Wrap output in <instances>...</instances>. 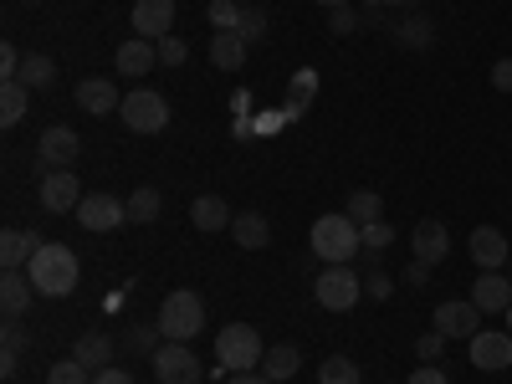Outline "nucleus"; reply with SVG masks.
<instances>
[{
    "label": "nucleus",
    "mask_w": 512,
    "mask_h": 384,
    "mask_svg": "<svg viewBox=\"0 0 512 384\" xmlns=\"http://www.w3.org/2000/svg\"><path fill=\"white\" fill-rule=\"evenodd\" d=\"M77 154H82V139L72 134V128H62V123H52L47 134L36 139V175H57V169H72L77 164Z\"/></svg>",
    "instance_id": "nucleus-6"
},
{
    "label": "nucleus",
    "mask_w": 512,
    "mask_h": 384,
    "mask_svg": "<svg viewBox=\"0 0 512 384\" xmlns=\"http://www.w3.org/2000/svg\"><path fill=\"white\" fill-rule=\"evenodd\" d=\"M16 82H26L31 93H47L52 82H57V62H52V57H41V52H31V57L21 62V77H16Z\"/></svg>",
    "instance_id": "nucleus-26"
},
{
    "label": "nucleus",
    "mask_w": 512,
    "mask_h": 384,
    "mask_svg": "<svg viewBox=\"0 0 512 384\" xmlns=\"http://www.w3.org/2000/svg\"><path fill=\"white\" fill-rule=\"evenodd\" d=\"M21 62H26V57L6 41V47H0V82H16V77H21Z\"/></svg>",
    "instance_id": "nucleus-40"
},
{
    "label": "nucleus",
    "mask_w": 512,
    "mask_h": 384,
    "mask_svg": "<svg viewBox=\"0 0 512 384\" xmlns=\"http://www.w3.org/2000/svg\"><path fill=\"white\" fill-rule=\"evenodd\" d=\"M507 333H512V308H507Z\"/></svg>",
    "instance_id": "nucleus-50"
},
{
    "label": "nucleus",
    "mask_w": 512,
    "mask_h": 384,
    "mask_svg": "<svg viewBox=\"0 0 512 384\" xmlns=\"http://www.w3.org/2000/svg\"><path fill=\"white\" fill-rule=\"evenodd\" d=\"M313 88H318V72H297L292 77V98H287V108H282V118H297V113H303L308 108V98H313Z\"/></svg>",
    "instance_id": "nucleus-33"
},
{
    "label": "nucleus",
    "mask_w": 512,
    "mask_h": 384,
    "mask_svg": "<svg viewBox=\"0 0 512 384\" xmlns=\"http://www.w3.org/2000/svg\"><path fill=\"white\" fill-rule=\"evenodd\" d=\"M164 210V200H159V190L154 185H144V190H134L128 195V221H139V226H149L154 216Z\"/></svg>",
    "instance_id": "nucleus-31"
},
{
    "label": "nucleus",
    "mask_w": 512,
    "mask_h": 384,
    "mask_svg": "<svg viewBox=\"0 0 512 384\" xmlns=\"http://www.w3.org/2000/svg\"><path fill=\"white\" fill-rule=\"evenodd\" d=\"M36 246H41V241H36L31 231H16V226L0 231V272H21L31 256H36Z\"/></svg>",
    "instance_id": "nucleus-21"
},
{
    "label": "nucleus",
    "mask_w": 512,
    "mask_h": 384,
    "mask_svg": "<svg viewBox=\"0 0 512 384\" xmlns=\"http://www.w3.org/2000/svg\"><path fill=\"white\" fill-rule=\"evenodd\" d=\"M21 349H26V333L16 318H6V349H0V374H16L21 369Z\"/></svg>",
    "instance_id": "nucleus-32"
},
{
    "label": "nucleus",
    "mask_w": 512,
    "mask_h": 384,
    "mask_svg": "<svg viewBox=\"0 0 512 384\" xmlns=\"http://www.w3.org/2000/svg\"><path fill=\"white\" fill-rule=\"evenodd\" d=\"M231 236H236L241 251H262L272 241V226H267V216H256V210H241V216L231 221Z\"/></svg>",
    "instance_id": "nucleus-22"
},
{
    "label": "nucleus",
    "mask_w": 512,
    "mask_h": 384,
    "mask_svg": "<svg viewBox=\"0 0 512 384\" xmlns=\"http://www.w3.org/2000/svg\"><path fill=\"white\" fill-rule=\"evenodd\" d=\"M410 384H451V379H446V369H436V364H420V369L410 374Z\"/></svg>",
    "instance_id": "nucleus-42"
},
{
    "label": "nucleus",
    "mask_w": 512,
    "mask_h": 384,
    "mask_svg": "<svg viewBox=\"0 0 512 384\" xmlns=\"http://www.w3.org/2000/svg\"><path fill=\"white\" fill-rule=\"evenodd\" d=\"M507 251H512V246H507V236H502L497 226H477V231H472V262H477L482 272H502V267H507Z\"/></svg>",
    "instance_id": "nucleus-17"
},
{
    "label": "nucleus",
    "mask_w": 512,
    "mask_h": 384,
    "mask_svg": "<svg viewBox=\"0 0 512 384\" xmlns=\"http://www.w3.org/2000/svg\"><path fill=\"white\" fill-rule=\"evenodd\" d=\"M318 6H323V11H338V6H349V0H318Z\"/></svg>",
    "instance_id": "nucleus-48"
},
{
    "label": "nucleus",
    "mask_w": 512,
    "mask_h": 384,
    "mask_svg": "<svg viewBox=\"0 0 512 384\" xmlns=\"http://www.w3.org/2000/svg\"><path fill=\"white\" fill-rule=\"evenodd\" d=\"M185 57H190V52H185L180 36H164V41H159V62H164V67H180Z\"/></svg>",
    "instance_id": "nucleus-41"
},
{
    "label": "nucleus",
    "mask_w": 512,
    "mask_h": 384,
    "mask_svg": "<svg viewBox=\"0 0 512 384\" xmlns=\"http://www.w3.org/2000/svg\"><path fill=\"white\" fill-rule=\"evenodd\" d=\"M369 297H390V277H384V272H369Z\"/></svg>",
    "instance_id": "nucleus-46"
},
{
    "label": "nucleus",
    "mask_w": 512,
    "mask_h": 384,
    "mask_svg": "<svg viewBox=\"0 0 512 384\" xmlns=\"http://www.w3.org/2000/svg\"><path fill=\"white\" fill-rule=\"evenodd\" d=\"M405 282H410V287H425V282H431V267H425V262H410V267H405Z\"/></svg>",
    "instance_id": "nucleus-45"
},
{
    "label": "nucleus",
    "mask_w": 512,
    "mask_h": 384,
    "mask_svg": "<svg viewBox=\"0 0 512 384\" xmlns=\"http://www.w3.org/2000/svg\"><path fill=\"white\" fill-rule=\"evenodd\" d=\"M36 195H41V210H52V216H77V205H82V185H77L72 169H57V175H41Z\"/></svg>",
    "instance_id": "nucleus-10"
},
{
    "label": "nucleus",
    "mask_w": 512,
    "mask_h": 384,
    "mask_svg": "<svg viewBox=\"0 0 512 384\" xmlns=\"http://www.w3.org/2000/svg\"><path fill=\"white\" fill-rule=\"evenodd\" d=\"M190 221H195V231H205V236H216V231H231V205L221 200V195H195L190 200Z\"/></svg>",
    "instance_id": "nucleus-18"
},
{
    "label": "nucleus",
    "mask_w": 512,
    "mask_h": 384,
    "mask_svg": "<svg viewBox=\"0 0 512 384\" xmlns=\"http://www.w3.org/2000/svg\"><path fill=\"white\" fill-rule=\"evenodd\" d=\"M410 251H415V262H425V267L446 262V251H451L446 226H441V221H420V226L410 231Z\"/></svg>",
    "instance_id": "nucleus-16"
},
{
    "label": "nucleus",
    "mask_w": 512,
    "mask_h": 384,
    "mask_svg": "<svg viewBox=\"0 0 512 384\" xmlns=\"http://www.w3.org/2000/svg\"><path fill=\"white\" fill-rule=\"evenodd\" d=\"M77 108L93 118H113L123 108V93L113 88V77H82L77 82Z\"/></svg>",
    "instance_id": "nucleus-13"
},
{
    "label": "nucleus",
    "mask_w": 512,
    "mask_h": 384,
    "mask_svg": "<svg viewBox=\"0 0 512 384\" xmlns=\"http://www.w3.org/2000/svg\"><path fill=\"white\" fill-rule=\"evenodd\" d=\"M308 241L318 251V262H328V267H349V256H359V246H364V236L349 216H318Z\"/></svg>",
    "instance_id": "nucleus-3"
},
{
    "label": "nucleus",
    "mask_w": 512,
    "mask_h": 384,
    "mask_svg": "<svg viewBox=\"0 0 512 384\" xmlns=\"http://www.w3.org/2000/svg\"><path fill=\"white\" fill-rule=\"evenodd\" d=\"M262 333H256L251 323H226L221 333H216V359H221V369L226 374H246V369H256L262 364Z\"/></svg>",
    "instance_id": "nucleus-4"
},
{
    "label": "nucleus",
    "mask_w": 512,
    "mask_h": 384,
    "mask_svg": "<svg viewBox=\"0 0 512 384\" xmlns=\"http://www.w3.org/2000/svg\"><path fill=\"white\" fill-rule=\"evenodd\" d=\"M359 292H364V282H359V272H349V267H328V272H318V282H313L318 308H328V313H349V308L359 303Z\"/></svg>",
    "instance_id": "nucleus-7"
},
{
    "label": "nucleus",
    "mask_w": 512,
    "mask_h": 384,
    "mask_svg": "<svg viewBox=\"0 0 512 384\" xmlns=\"http://www.w3.org/2000/svg\"><path fill=\"white\" fill-rule=\"evenodd\" d=\"M441 349H446V333H441V328H431V333H425L420 344H415V354H420L425 364H436V359H441Z\"/></svg>",
    "instance_id": "nucleus-39"
},
{
    "label": "nucleus",
    "mask_w": 512,
    "mask_h": 384,
    "mask_svg": "<svg viewBox=\"0 0 512 384\" xmlns=\"http://www.w3.org/2000/svg\"><path fill=\"white\" fill-rule=\"evenodd\" d=\"M77 256H72V246H62V241H41L36 246V256L26 262V277H31V287L41 292V297H72L77 292Z\"/></svg>",
    "instance_id": "nucleus-1"
},
{
    "label": "nucleus",
    "mask_w": 512,
    "mask_h": 384,
    "mask_svg": "<svg viewBox=\"0 0 512 384\" xmlns=\"http://www.w3.org/2000/svg\"><path fill=\"white\" fill-rule=\"evenodd\" d=\"M154 62H159V41H144V36L118 41V52H113V67L123 77H144V72H154Z\"/></svg>",
    "instance_id": "nucleus-14"
},
{
    "label": "nucleus",
    "mask_w": 512,
    "mask_h": 384,
    "mask_svg": "<svg viewBox=\"0 0 512 384\" xmlns=\"http://www.w3.org/2000/svg\"><path fill=\"white\" fill-rule=\"evenodd\" d=\"M226 384H267V379L256 374V369H246V374H226Z\"/></svg>",
    "instance_id": "nucleus-47"
},
{
    "label": "nucleus",
    "mask_w": 512,
    "mask_h": 384,
    "mask_svg": "<svg viewBox=\"0 0 512 384\" xmlns=\"http://www.w3.org/2000/svg\"><path fill=\"white\" fill-rule=\"evenodd\" d=\"M31 277H21V272H6V277H0V313H6V318H21L26 308H31Z\"/></svg>",
    "instance_id": "nucleus-23"
},
{
    "label": "nucleus",
    "mask_w": 512,
    "mask_h": 384,
    "mask_svg": "<svg viewBox=\"0 0 512 384\" xmlns=\"http://www.w3.org/2000/svg\"><path fill=\"white\" fill-rule=\"evenodd\" d=\"M134 36L144 41H164L175 36V0H134Z\"/></svg>",
    "instance_id": "nucleus-11"
},
{
    "label": "nucleus",
    "mask_w": 512,
    "mask_h": 384,
    "mask_svg": "<svg viewBox=\"0 0 512 384\" xmlns=\"http://www.w3.org/2000/svg\"><path fill=\"white\" fill-rule=\"evenodd\" d=\"M246 52H251V41L241 31H216V36H210V62H216L221 72H241Z\"/></svg>",
    "instance_id": "nucleus-20"
},
{
    "label": "nucleus",
    "mask_w": 512,
    "mask_h": 384,
    "mask_svg": "<svg viewBox=\"0 0 512 384\" xmlns=\"http://www.w3.org/2000/svg\"><path fill=\"white\" fill-rule=\"evenodd\" d=\"M492 88H502V93H512V57H502V62L492 67Z\"/></svg>",
    "instance_id": "nucleus-43"
},
{
    "label": "nucleus",
    "mask_w": 512,
    "mask_h": 384,
    "mask_svg": "<svg viewBox=\"0 0 512 384\" xmlns=\"http://www.w3.org/2000/svg\"><path fill=\"white\" fill-rule=\"evenodd\" d=\"M118 118H123L128 134H164L169 128V98L154 93V88H134V93H123Z\"/></svg>",
    "instance_id": "nucleus-5"
},
{
    "label": "nucleus",
    "mask_w": 512,
    "mask_h": 384,
    "mask_svg": "<svg viewBox=\"0 0 512 384\" xmlns=\"http://www.w3.org/2000/svg\"><path fill=\"white\" fill-rule=\"evenodd\" d=\"M154 328L169 338V344H190V338L205 328V303H200V292L180 287V292H169L164 303H159V318Z\"/></svg>",
    "instance_id": "nucleus-2"
},
{
    "label": "nucleus",
    "mask_w": 512,
    "mask_h": 384,
    "mask_svg": "<svg viewBox=\"0 0 512 384\" xmlns=\"http://www.w3.org/2000/svg\"><path fill=\"white\" fill-rule=\"evenodd\" d=\"M154 379L159 384H200V359H195V349L190 344H164V349H154Z\"/></svg>",
    "instance_id": "nucleus-8"
},
{
    "label": "nucleus",
    "mask_w": 512,
    "mask_h": 384,
    "mask_svg": "<svg viewBox=\"0 0 512 384\" xmlns=\"http://www.w3.org/2000/svg\"><path fill=\"white\" fill-rule=\"evenodd\" d=\"M246 16V6H236V0H210V26L216 31H236Z\"/></svg>",
    "instance_id": "nucleus-35"
},
{
    "label": "nucleus",
    "mask_w": 512,
    "mask_h": 384,
    "mask_svg": "<svg viewBox=\"0 0 512 384\" xmlns=\"http://www.w3.org/2000/svg\"><path fill=\"white\" fill-rule=\"evenodd\" d=\"M93 384H134V374H128V369H113V364H108V369H98V374H93Z\"/></svg>",
    "instance_id": "nucleus-44"
},
{
    "label": "nucleus",
    "mask_w": 512,
    "mask_h": 384,
    "mask_svg": "<svg viewBox=\"0 0 512 384\" xmlns=\"http://www.w3.org/2000/svg\"><path fill=\"white\" fill-rule=\"evenodd\" d=\"M344 216L354 221V226H369V221H384V200L374 195V190H354L349 195V210Z\"/></svg>",
    "instance_id": "nucleus-30"
},
{
    "label": "nucleus",
    "mask_w": 512,
    "mask_h": 384,
    "mask_svg": "<svg viewBox=\"0 0 512 384\" xmlns=\"http://www.w3.org/2000/svg\"><path fill=\"white\" fill-rule=\"evenodd\" d=\"M123 221H128V200H118V195H82V205H77V226H82V231L108 236V231H118Z\"/></svg>",
    "instance_id": "nucleus-9"
},
{
    "label": "nucleus",
    "mask_w": 512,
    "mask_h": 384,
    "mask_svg": "<svg viewBox=\"0 0 512 384\" xmlns=\"http://www.w3.org/2000/svg\"><path fill=\"white\" fill-rule=\"evenodd\" d=\"M472 303L482 313H507L512 308V277H497V272H482L472 282Z\"/></svg>",
    "instance_id": "nucleus-19"
},
{
    "label": "nucleus",
    "mask_w": 512,
    "mask_h": 384,
    "mask_svg": "<svg viewBox=\"0 0 512 384\" xmlns=\"http://www.w3.org/2000/svg\"><path fill=\"white\" fill-rule=\"evenodd\" d=\"M72 359H77V364H88L93 374L108 369V359H113V338H108V333H82V338H77V349H72Z\"/></svg>",
    "instance_id": "nucleus-25"
},
{
    "label": "nucleus",
    "mask_w": 512,
    "mask_h": 384,
    "mask_svg": "<svg viewBox=\"0 0 512 384\" xmlns=\"http://www.w3.org/2000/svg\"><path fill=\"white\" fill-rule=\"evenodd\" d=\"M31 88H26V82H0V123H6V128H16L21 118H26V98Z\"/></svg>",
    "instance_id": "nucleus-28"
},
{
    "label": "nucleus",
    "mask_w": 512,
    "mask_h": 384,
    "mask_svg": "<svg viewBox=\"0 0 512 384\" xmlns=\"http://www.w3.org/2000/svg\"><path fill=\"white\" fill-rule=\"evenodd\" d=\"M359 236H364V251H369V256H379L384 246L395 241V226H390V221H369V226H359Z\"/></svg>",
    "instance_id": "nucleus-36"
},
{
    "label": "nucleus",
    "mask_w": 512,
    "mask_h": 384,
    "mask_svg": "<svg viewBox=\"0 0 512 384\" xmlns=\"http://www.w3.org/2000/svg\"><path fill=\"white\" fill-rule=\"evenodd\" d=\"M364 6H390V0H364Z\"/></svg>",
    "instance_id": "nucleus-49"
},
{
    "label": "nucleus",
    "mask_w": 512,
    "mask_h": 384,
    "mask_svg": "<svg viewBox=\"0 0 512 384\" xmlns=\"http://www.w3.org/2000/svg\"><path fill=\"white\" fill-rule=\"evenodd\" d=\"M328 31H333V36H354V31H359L354 6H338V11H328Z\"/></svg>",
    "instance_id": "nucleus-37"
},
{
    "label": "nucleus",
    "mask_w": 512,
    "mask_h": 384,
    "mask_svg": "<svg viewBox=\"0 0 512 384\" xmlns=\"http://www.w3.org/2000/svg\"><path fill=\"white\" fill-rule=\"evenodd\" d=\"M395 41H400V47H410V52H425L436 41V26L425 21V16H410V21L395 26Z\"/></svg>",
    "instance_id": "nucleus-29"
},
{
    "label": "nucleus",
    "mask_w": 512,
    "mask_h": 384,
    "mask_svg": "<svg viewBox=\"0 0 512 384\" xmlns=\"http://www.w3.org/2000/svg\"><path fill=\"white\" fill-rule=\"evenodd\" d=\"M436 328L446 333V338H472V333H482V308L466 297V303H441L436 308Z\"/></svg>",
    "instance_id": "nucleus-15"
},
{
    "label": "nucleus",
    "mask_w": 512,
    "mask_h": 384,
    "mask_svg": "<svg viewBox=\"0 0 512 384\" xmlns=\"http://www.w3.org/2000/svg\"><path fill=\"white\" fill-rule=\"evenodd\" d=\"M318 384H364V369L349 354H333V359L318 364Z\"/></svg>",
    "instance_id": "nucleus-27"
},
{
    "label": "nucleus",
    "mask_w": 512,
    "mask_h": 384,
    "mask_svg": "<svg viewBox=\"0 0 512 384\" xmlns=\"http://www.w3.org/2000/svg\"><path fill=\"white\" fill-rule=\"evenodd\" d=\"M466 349H472V369H482V374H497V369H507L512 364V333H472L466 338Z\"/></svg>",
    "instance_id": "nucleus-12"
},
{
    "label": "nucleus",
    "mask_w": 512,
    "mask_h": 384,
    "mask_svg": "<svg viewBox=\"0 0 512 384\" xmlns=\"http://www.w3.org/2000/svg\"><path fill=\"white\" fill-rule=\"evenodd\" d=\"M236 31H241V36L251 41V47H256V41H267V16H262V11H246Z\"/></svg>",
    "instance_id": "nucleus-38"
},
{
    "label": "nucleus",
    "mask_w": 512,
    "mask_h": 384,
    "mask_svg": "<svg viewBox=\"0 0 512 384\" xmlns=\"http://www.w3.org/2000/svg\"><path fill=\"white\" fill-rule=\"evenodd\" d=\"M297 369H303V354H297V344H277V349L262 354V379H267V384H282V379H292Z\"/></svg>",
    "instance_id": "nucleus-24"
},
{
    "label": "nucleus",
    "mask_w": 512,
    "mask_h": 384,
    "mask_svg": "<svg viewBox=\"0 0 512 384\" xmlns=\"http://www.w3.org/2000/svg\"><path fill=\"white\" fill-rule=\"evenodd\" d=\"M47 384H93V369L77 364V359H57V364L47 369Z\"/></svg>",
    "instance_id": "nucleus-34"
}]
</instances>
